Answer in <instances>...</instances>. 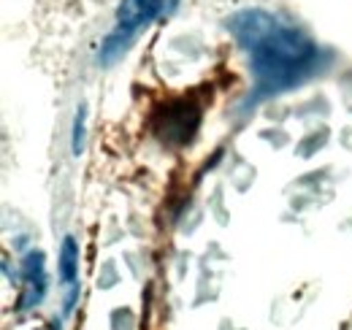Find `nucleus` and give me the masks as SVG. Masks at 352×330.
Here are the masks:
<instances>
[{
    "mask_svg": "<svg viewBox=\"0 0 352 330\" xmlns=\"http://www.w3.org/2000/svg\"><path fill=\"white\" fill-rule=\"evenodd\" d=\"M228 30L250 54V68L255 76V100L282 95L298 87L320 65V46L298 25L265 8L236 11L228 19Z\"/></svg>",
    "mask_w": 352,
    "mask_h": 330,
    "instance_id": "1",
    "label": "nucleus"
},
{
    "mask_svg": "<svg viewBox=\"0 0 352 330\" xmlns=\"http://www.w3.org/2000/svg\"><path fill=\"white\" fill-rule=\"evenodd\" d=\"M171 6H174V0H120L117 25L100 43V54H98L100 63L109 65L117 57H122V52L131 46L135 33L141 28H146L149 22H155L160 14H166Z\"/></svg>",
    "mask_w": 352,
    "mask_h": 330,
    "instance_id": "2",
    "label": "nucleus"
},
{
    "mask_svg": "<svg viewBox=\"0 0 352 330\" xmlns=\"http://www.w3.org/2000/svg\"><path fill=\"white\" fill-rule=\"evenodd\" d=\"M22 279L25 289L19 298V311H30L44 300L46 292V268H44V252H28L22 260Z\"/></svg>",
    "mask_w": 352,
    "mask_h": 330,
    "instance_id": "3",
    "label": "nucleus"
},
{
    "mask_svg": "<svg viewBox=\"0 0 352 330\" xmlns=\"http://www.w3.org/2000/svg\"><path fill=\"white\" fill-rule=\"evenodd\" d=\"M60 279L65 287L79 282V244L71 236L63 239V247H60Z\"/></svg>",
    "mask_w": 352,
    "mask_h": 330,
    "instance_id": "4",
    "label": "nucleus"
},
{
    "mask_svg": "<svg viewBox=\"0 0 352 330\" xmlns=\"http://www.w3.org/2000/svg\"><path fill=\"white\" fill-rule=\"evenodd\" d=\"M85 117H87V109L79 106V111L74 117V155L76 157L85 152Z\"/></svg>",
    "mask_w": 352,
    "mask_h": 330,
    "instance_id": "5",
    "label": "nucleus"
}]
</instances>
